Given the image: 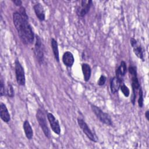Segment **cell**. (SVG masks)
I'll return each mask as SVG.
<instances>
[{
  "label": "cell",
  "mask_w": 149,
  "mask_h": 149,
  "mask_svg": "<svg viewBox=\"0 0 149 149\" xmlns=\"http://www.w3.org/2000/svg\"><path fill=\"white\" fill-rule=\"evenodd\" d=\"M91 108L94 113L101 122L108 126H112V119L107 113L104 112L100 108L93 104L91 105Z\"/></svg>",
  "instance_id": "obj_2"
},
{
  "label": "cell",
  "mask_w": 149,
  "mask_h": 149,
  "mask_svg": "<svg viewBox=\"0 0 149 149\" xmlns=\"http://www.w3.org/2000/svg\"><path fill=\"white\" fill-rule=\"evenodd\" d=\"M127 72V67H126V63L124 61H121L120 65L116 70V76L122 79V77L126 74Z\"/></svg>",
  "instance_id": "obj_16"
},
{
  "label": "cell",
  "mask_w": 149,
  "mask_h": 149,
  "mask_svg": "<svg viewBox=\"0 0 149 149\" xmlns=\"http://www.w3.org/2000/svg\"><path fill=\"white\" fill-rule=\"evenodd\" d=\"M130 41V44L132 47H134L135 45H136L137 44V42L136 40H135L134 38H131Z\"/></svg>",
  "instance_id": "obj_26"
},
{
  "label": "cell",
  "mask_w": 149,
  "mask_h": 149,
  "mask_svg": "<svg viewBox=\"0 0 149 149\" xmlns=\"http://www.w3.org/2000/svg\"><path fill=\"white\" fill-rule=\"evenodd\" d=\"M51 47L52 49V52L54 55V57L56 61L59 62V49H58V45L56 40L52 38H51Z\"/></svg>",
  "instance_id": "obj_17"
},
{
  "label": "cell",
  "mask_w": 149,
  "mask_h": 149,
  "mask_svg": "<svg viewBox=\"0 0 149 149\" xmlns=\"http://www.w3.org/2000/svg\"><path fill=\"white\" fill-rule=\"evenodd\" d=\"M131 80H132V95L131 98V101L133 105H134L137 93L140 88V83L137 77V75L132 76H131Z\"/></svg>",
  "instance_id": "obj_8"
},
{
  "label": "cell",
  "mask_w": 149,
  "mask_h": 149,
  "mask_svg": "<svg viewBox=\"0 0 149 149\" xmlns=\"http://www.w3.org/2000/svg\"><path fill=\"white\" fill-rule=\"evenodd\" d=\"M128 70L129 72V74H130V76H134V75H137V69H136V67L133 65H130L129 68H128Z\"/></svg>",
  "instance_id": "obj_22"
},
{
  "label": "cell",
  "mask_w": 149,
  "mask_h": 149,
  "mask_svg": "<svg viewBox=\"0 0 149 149\" xmlns=\"http://www.w3.org/2000/svg\"><path fill=\"white\" fill-rule=\"evenodd\" d=\"M33 9L38 19L41 22L44 21L45 19V15L42 5L39 3H36L33 6Z\"/></svg>",
  "instance_id": "obj_10"
},
{
  "label": "cell",
  "mask_w": 149,
  "mask_h": 149,
  "mask_svg": "<svg viewBox=\"0 0 149 149\" xmlns=\"http://www.w3.org/2000/svg\"><path fill=\"white\" fill-rule=\"evenodd\" d=\"M23 127L24 129L26 137L27 139L31 140L33 137V131L29 122L27 120H24L23 125Z\"/></svg>",
  "instance_id": "obj_14"
},
{
  "label": "cell",
  "mask_w": 149,
  "mask_h": 149,
  "mask_svg": "<svg viewBox=\"0 0 149 149\" xmlns=\"http://www.w3.org/2000/svg\"><path fill=\"white\" fill-rule=\"evenodd\" d=\"M36 119L46 137L49 139L51 137L50 131L48 126L47 122L46 116L43 111L41 109H38L36 113Z\"/></svg>",
  "instance_id": "obj_3"
},
{
  "label": "cell",
  "mask_w": 149,
  "mask_h": 149,
  "mask_svg": "<svg viewBox=\"0 0 149 149\" xmlns=\"http://www.w3.org/2000/svg\"><path fill=\"white\" fill-rule=\"evenodd\" d=\"M81 70L84 77V80L85 81H88L91 77V69L90 66L86 63H83L81 64Z\"/></svg>",
  "instance_id": "obj_15"
},
{
  "label": "cell",
  "mask_w": 149,
  "mask_h": 149,
  "mask_svg": "<svg viewBox=\"0 0 149 149\" xmlns=\"http://www.w3.org/2000/svg\"><path fill=\"white\" fill-rule=\"evenodd\" d=\"M92 1L88 0H82L80 1V4L78 5L76 8V13L79 17L85 16L89 12L91 6L92 5Z\"/></svg>",
  "instance_id": "obj_6"
},
{
  "label": "cell",
  "mask_w": 149,
  "mask_h": 149,
  "mask_svg": "<svg viewBox=\"0 0 149 149\" xmlns=\"http://www.w3.org/2000/svg\"><path fill=\"white\" fill-rule=\"evenodd\" d=\"M15 70L16 81L19 86H23L26 83V77L24 68L20 62L16 59L15 62Z\"/></svg>",
  "instance_id": "obj_4"
},
{
  "label": "cell",
  "mask_w": 149,
  "mask_h": 149,
  "mask_svg": "<svg viewBox=\"0 0 149 149\" xmlns=\"http://www.w3.org/2000/svg\"><path fill=\"white\" fill-rule=\"evenodd\" d=\"M5 85H4L3 80L1 79L0 81V96L2 97L3 95H5Z\"/></svg>",
  "instance_id": "obj_23"
},
{
  "label": "cell",
  "mask_w": 149,
  "mask_h": 149,
  "mask_svg": "<svg viewBox=\"0 0 149 149\" xmlns=\"http://www.w3.org/2000/svg\"><path fill=\"white\" fill-rule=\"evenodd\" d=\"M34 55L40 64L42 63L44 61V49L41 38L38 36H36V42L34 48Z\"/></svg>",
  "instance_id": "obj_5"
},
{
  "label": "cell",
  "mask_w": 149,
  "mask_h": 149,
  "mask_svg": "<svg viewBox=\"0 0 149 149\" xmlns=\"http://www.w3.org/2000/svg\"><path fill=\"white\" fill-rule=\"evenodd\" d=\"M6 94L10 98H13L15 95V92L12 85L10 83L8 84L6 88Z\"/></svg>",
  "instance_id": "obj_20"
},
{
  "label": "cell",
  "mask_w": 149,
  "mask_h": 149,
  "mask_svg": "<svg viewBox=\"0 0 149 149\" xmlns=\"http://www.w3.org/2000/svg\"><path fill=\"white\" fill-rule=\"evenodd\" d=\"M47 118L48 120V122L50 124L52 130V131L57 134H60L61 133V127L59 123V122L58 120L55 118L54 115L51 113H47Z\"/></svg>",
  "instance_id": "obj_9"
},
{
  "label": "cell",
  "mask_w": 149,
  "mask_h": 149,
  "mask_svg": "<svg viewBox=\"0 0 149 149\" xmlns=\"http://www.w3.org/2000/svg\"><path fill=\"white\" fill-rule=\"evenodd\" d=\"M12 2L17 6H20L22 5V1L20 0H13Z\"/></svg>",
  "instance_id": "obj_25"
},
{
  "label": "cell",
  "mask_w": 149,
  "mask_h": 149,
  "mask_svg": "<svg viewBox=\"0 0 149 149\" xmlns=\"http://www.w3.org/2000/svg\"><path fill=\"white\" fill-rule=\"evenodd\" d=\"M0 116L4 122L8 123L10 120V116L7 107L3 102L0 104Z\"/></svg>",
  "instance_id": "obj_13"
},
{
  "label": "cell",
  "mask_w": 149,
  "mask_h": 149,
  "mask_svg": "<svg viewBox=\"0 0 149 149\" xmlns=\"http://www.w3.org/2000/svg\"><path fill=\"white\" fill-rule=\"evenodd\" d=\"M120 88L121 90V91L122 92L123 94L126 97H128L130 95V90L129 89V88L123 83L121 84L120 86Z\"/></svg>",
  "instance_id": "obj_21"
},
{
  "label": "cell",
  "mask_w": 149,
  "mask_h": 149,
  "mask_svg": "<svg viewBox=\"0 0 149 149\" xmlns=\"http://www.w3.org/2000/svg\"><path fill=\"white\" fill-rule=\"evenodd\" d=\"M123 80L122 79H120L116 76L113 77L111 80L110 83V87H111V91L112 94H115L118 91V90L120 88V86L121 84H122Z\"/></svg>",
  "instance_id": "obj_12"
},
{
  "label": "cell",
  "mask_w": 149,
  "mask_h": 149,
  "mask_svg": "<svg viewBox=\"0 0 149 149\" xmlns=\"http://www.w3.org/2000/svg\"><path fill=\"white\" fill-rule=\"evenodd\" d=\"M133 52L134 54L140 59H142L143 61L144 60V55H143V50L140 45H136L134 47H133Z\"/></svg>",
  "instance_id": "obj_18"
},
{
  "label": "cell",
  "mask_w": 149,
  "mask_h": 149,
  "mask_svg": "<svg viewBox=\"0 0 149 149\" xmlns=\"http://www.w3.org/2000/svg\"><path fill=\"white\" fill-rule=\"evenodd\" d=\"M106 80H107V77L104 75H101L98 81H97V84L98 86H103L105 83Z\"/></svg>",
  "instance_id": "obj_24"
},
{
  "label": "cell",
  "mask_w": 149,
  "mask_h": 149,
  "mask_svg": "<svg viewBox=\"0 0 149 149\" xmlns=\"http://www.w3.org/2000/svg\"><path fill=\"white\" fill-rule=\"evenodd\" d=\"M145 117L147 120H149V111L147 110L145 113Z\"/></svg>",
  "instance_id": "obj_27"
},
{
  "label": "cell",
  "mask_w": 149,
  "mask_h": 149,
  "mask_svg": "<svg viewBox=\"0 0 149 149\" xmlns=\"http://www.w3.org/2000/svg\"><path fill=\"white\" fill-rule=\"evenodd\" d=\"M29 19L23 17L19 12L13 13V22L22 42L25 45L31 44L34 40V34Z\"/></svg>",
  "instance_id": "obj_1"
},
{
  "label": "cell",
  "mask_w": 149,
  "mask_h": 149,
  "mask_svg": "<svg viewBox=\"0 0 149 149\" xmlns=\"http://www.w3.org/2000/svg\"><path fill=\"white\" fill-rule=\"evenodd\" d=\"M143 98V91L141 87L139 90V98H138V105L140 108H142L144 105Z\"/></svg>",
  "instance_id": "obj_19"
},
{
  "label": "cell",
  "mask_w": 149,
  "mask_h": 149,
  "mask_svg": "<svg viewBox=\"0 0 149 149\" xmlns=\"http://www.w3.org/2000/svg\"><path fill=\"white\" fill-rule=\"evenodd\" d=\"M62 62L68 68L72 67L74 62V58L72 53L70 51H66L64 52L62 56Z\"/></svg>",
  "instance_id": "obj_11"
},
{
  "label": "cell",
  "mask_w": 149,
  "mask_h": 149,
  "mask_svg": "<svg viewBox=\"0 0 149 149\" xmlns=\"http://www.w3.org/2000/svg\"><path fill=\"white\" fill-rule=\"evenodd\" d=\"M77 123L83 133L86 134V136L92 141L93 142H97V140L95 139L94 135L90 127H88V125L86 123V122L81 118H77Z\"/></svg>",
  "instance_id": "obj_7"
}]
</instances>
